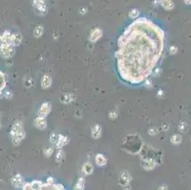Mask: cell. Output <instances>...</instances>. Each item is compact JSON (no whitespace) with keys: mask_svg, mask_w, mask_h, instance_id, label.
Returning a JSON list of instances; mask_svg holds the SVG:
<instances>
[{"mask_svg":"<svg viewBox=\"0 0 191 190\" xmlns=\"http://www.w3.org/2000/svg\"><path fill=\"white\" fill-rule=\"evenodd\" d=\"M110 119H111V120H113V119H116L117 118V112L115 111V110H112V111H110Z\"/></svg>","mask_w":191,"mask_h":190,"instance_id":"cell-37","label":"cell"},{"mask_svg":"<svg viewBox=\"0 0 191 190\" xmlns=\"http://www.w3.org/2000/svg\"><path fill=\"white\" fill-rule=\"evenodd\" d=\"M186 128H187V126H186V124H185V123H181V124H180V125H179V130L181 131V132H185Z\"/></svg>","mask_w":191,"mask_h":190,"instance_id":"cell-36","label":"cell"},{"mask_svg":"<svg viewBox=\"0 0 191 190\" xmlns=\"http://www.w3.org/2000/svg\"><path fill=\"white\" fill-rule=\"evenodd\" d=\"M144 85H145V88H152L153 87V83H152V81L151 80H149V79H147L145 81V83H144Z\"/></svg>","mask_w":191,"mask_h":190,"instance_id":"cell-35","label":"cell"},{"mask_svg":"<svg viewBox=\"0 0 191 190\" xmlns=\"http://www.w3.org/2000/svg\"><path fill=\"white\" fill-rule=\"evenodd\" d=\"M21 131H23V128H22V122L19 121V120H17V121L15 122V123H13V125H12V128L10 130L11 138L13 137V136H15V135H17L18 133H20Z\"/></svg>","mask_w":191,"mask_h":190,"instance_id":"cell-10","label":"cell"},{"mask_svg":"<svg viewBox=\"0 0 191 190\" xmlns=\"http://www.w3.org/2000/svg\"><path fill=\"white\" fill-rule=\"evenodd\" d=\"M22 190H33L31 185V182H26L24 183L23 186H22Z\"/></svg>","mask_w":191,"mask_h":190,"instance_id":"cell-33","label":"cell"},{"mask_svg":"<svg viewBox=\"0 0 191 190\" xmlns=\"http://www.w3.org/2000/svg\"><path fill=\"white\" fill-rule=\"evenodd\" d=\"M147 132L150 136H155V135H157L159 133V129H158V128H156V126H152V128L148 129Z\"/></svg>","mask_w":191,"mask_h":190,"instance_id":"cell-30","label":"cell"},{"mask_svg":"<svg viewBox=\"0 0 191 190\" xmlns=\"http://www.w3.org/2000/svg\"><path fill=\"white\" fill-rule=\"evenodd\" d=\"M52 79L49 74H45L42 77V81H41V88L43 89H47L52 86Z\"/></svg>","mask_w":191,"mask_h":190,"instance_id":"cell-13","label":"cell"},{"mask_svg":"<svg viewBox=\"0 0 191 190\" xmlns=\"http://www.w3.org/2000/svg\"><path fill=\"white\" fill-rule=\"evenodd\" d=\"M131 181H132L131 175L127 172L126 170H124L120 173L119 179H118V183H119L121 187L124 190H131V185H130Z\"/></svg>","mask_w":191,"mask_h":190,"instance_id":"cell-2","label":"cell"},{"mask_svg":"<svg viewBox=\"0 0 191 190\" xmlns=\"http://www.w3.org/2000/svg\"><path fill=\"white\" fill-rule=\"evenodd\" d=\"M43 183H44V182L41 180H33L31 182V185L33 190H39L41 188V186L43 185Z\"/></svg>","mask_w":191,"mask_h":190,"instance_id":"cell-26","label":"cell"},{"mask_svg":"<svg viewBox=\"0 0 191 190\" xmlns=\"http://www.w3.org/2000/svg\"><path fill=\"white\" fill-rule=\"evenodd\" d=\"M95 162H96V165L98 166H105L107 165V160L104 154H100V153H98V154H96V156H95Z\"/></svg>","mask_w":191,"mask_h":190,"instance_id":"cell-16","label":"cell"},{"mask_svg":"<svg viewBox=\"0 0 191 190\" xmlns=\"http://www.w3.org/2000/svg\"><path fill=\"white\" fill-rule=\"evenodd\" d=\"M33 125L36 128H38L40 130H43L47 128V119L46 117H42L37 115L33 120Z\"/></svg>","mask_w":191,"mask_h":190,"instance_id":"cell-6","label":"cell"},{"mask_svg":"<svg viewBox=\"0 0 191 190\" xmlns=\"http://www.w3.org/2000/svg\"><path fill=\"white\" fill-rule=\"evenodd\" d=\"M52 111V105L49 102H44L42 105L40 106L38 110V115L42 117H47Z\"/></svg>","mask_w":191,"mask_h":190,"instance_id":"cell-5","label":"cell"},{"mask_svg":"<svg viewBox=\"0 0 191 190\" xmlns=\"http://www.w3.org/2000/svg\"><path fill=\"white\" fill-rule=\"evenodd\" d=\"M168 52H169V54H171V55H174V54L178 52V48L174 46V45H172V46H170L169 49H168Z\"/></svg>","mask_w":191,"mask_h":190,"instance_id":"cell-32","label":"cell"},{"mask_svg":"<svg viewBox=\"0 0 191 190\" xmlns=\"http://www.w3.org/2000/svg\"><path fill=\"white\" fill-rule=\"evenodd\" d=\"M46 183H49V184H54V183H55V180H54L52 177H49L46 180Z\"/></svg>","mask_w":191,"mask_h":190,"instance_id":"cell-39","label":"cell"},{"mask_svg":"<svg viewBox=\"0 0 191 190\" xmlns=\"http://www.w3.org/2000/svg\"><path fill=\"white\" fill-rule=\"evenodd\" d=\"M184 3L186 5H191V1H184Z\"/></svg>","mask_w":191,"mask_h":190,"instance_id":"cell-44","label":"cell"},{"mask_svg":"<svg viewBox=\"0 0 191 190\" xmlns=\"http://www.w3.org/2000/svg\"><path fill=\"white\" fill-rule=\"evenodd\" d=\"M182 141H183V137L180 134H174L170 138V143L173 144H180Z\"/></svg>","mask_w":191,"mask_h":190,"instance_id":"cell-25","label":"cell"},{"mask_svg":"<svg viewBox=\"0 0 191 190\" xmlns=\"http://www.w3.org/2000/svg\"><path fill=\"white\" fill-rule=\"evenodd\" d=\"M161 72H162V69H161V67H156V69L153 70L152 75L155 76V77H157V76H159V75L161 74Z\"/></svg>","mask_w":191,"mask_h":190,"instance_id":"cell-34","label":"cell"},{"mask_svg":"<svg viewBox=\"0 0 191 190\" xmlns=\"http://www.w3.org/2000/svg\"><path fill=\"white\" fill-rule=\"evenodd\" d=\"M102 35H103V30L100 28H95L92 30V33H90L89 40L92 43H95L102 37Z\"/></svg>","mask_w":191,"mask_h":190,"instance_id":"cell-8","label":"cell"},{"mask_svg":"<svg viewBox=\"0 0 191 190\" xmlns=\"http://www.w3.org/2000/svg\"><path fill=\"white\" fill-rule=\"evenodd\" d=\"M33 7L36 15H46L48 13V4L43 0H34V1H33Z\"/></svg>","mask_w":191,"mask_h":190,"instance_id":"cell-3","label":"cell"},{"mask_svg":"<svg viewBox=\"0 0 191 190\" xmlns=\"http://www.w3.org/2000/svg\"><path fill=\"white\" fill-rule=\"evenodd\" d=\"M102 136V126L95 124L92 128V137L93 139H99Z\"/></svg>","mask_w":191,"mask_h":190,"instance_id":"cell-14","label":"cell"},{"mask_svg":"<svg viewBox=\"0 0 191 190\" xmlns=\"http://www.w3.org/2000/svg\"><path fill=\"white\" fill-rule=\"evenodd\" d=\"M0 117H1V116H0ZM1 126H2L1 125V119H0V128H1Z\"/></svg>","mask_w":191,"mask_h":190,"instance_id":"cell-45","label":"cell"},{"mask_svg":"<svg viewBox=\"0 0 191 190\" xmlns=\"http://www.w3.org/2000/svg\"><path fill=\"white\" fill-rule=\"evenodd\" d=\"M65 158H66L65 151H64L63 149H59L55 154V162H57V164H60V162H62L64 161Z\"/></svg>","mask_w":191,"mask_h":190,"instance_id":"cell-24","label":"cell"},{"mask_svg":"<svg viewBox=\"0 0 191 190\" xmlns=\"http://www.w3.org/2000/svg\"><path fill=\"white\" fill-rule=\"evenodd\" d=\"M142 167L145 170H152L157 166V162L154 161L151 158H145V159L142 160V164H141Z\"/></svg>","mask_w":191,"mask_h":190,"instance_id":"cell-7","label":"cell"},{"mask_svg":"<svg viewBox=\"0 0 191 190\" xmlns=\"http://www.w3.org/2000/svg\"><path fill=\"white\" fill-rule=\"evenodd\" d=\"M82 172L85 175H90L93 172V165L90 162H86L82 166Z\"/></svg>","mask_w":191,"mask_h":190,"instance_id":"cell-21","label":"cell"},{"mask_svg":"<svg viewBox=\"0 0 191 190\" xmlns=\"http://www.w3.org/2000/svg\"><path fill=\"white\" fill-rule=\"evenodd\" d=\"M44 30H45V29H44V26H43L42 24L36 26L35 29H34V30H33V35H34V37H36V38L41 37V36H42L43 33H44Z\"/></svg>","mask_w":191,"mask_h":190,"instance_id":"cell-23","label":"cell"},{"mask_svg":"<svg viewBox=\"0 0 191 190\" xmlns=\"http://www.w3.org/2000/svg\"><path fill=\"white\" fill-rule=\"evenodd\" d=\"M58 138H59V134L52 132L51 135H49V141H51V144H53V146H55L57 141H58Z\"/></svg>","mask_w":191,"mask_h":190,"instance_id":"cell-28","label":"cell"},{"mask_svg":"<svg viewBox=\"0 0 191 190\" xmlns=\"http://www.w3.org/2000/svg\"><path fill=\"white\" fill-rule=\"evenodd\" d=\"M26 137V133H25V131H21L20 133H18L17 135H15V136H13L12 137V144H13V146H18L21 141L23 139H25Z\"/></svg>","mask_w":191,"mask_h":190,"instance_id":"cell-17","label":"cell"},{"mask_svg":"<svg viewBox=\"0 0 191 190\" xmlns=\"http://www.w3.org/2000/svg\"><path fill=\"white\" fill-rule=\"evenodd\" d=\"M163 90H162V89H159V90H158V92H157L158 97H159V98L163 97Z\"/></svg>","mask_w":191,"mask_h":190,"instance_id":"cell-41","label":"cell"},{"mask_svg":"<svg viewBox=\"0 0 191 190\" xmlns=\"http://www.w3.org/2000/svg\"><path fill=\"white\" fill-rule=\"evenodd\" d=\"M22 39H23V36L21 33H12V47H17L19 46L22 42Z\"/></svg>","mask_w":191,"mask_h":190,"instance_id":"cell-15","label":"cell"},{"mask_svg":"<svg viewBox=\"0 0 191 190\" xmlns=\"http://www.w3.org/2000/svg\"><path fill=\"white\" fill-rule=\"evenodd\" d=\"M160 5L165 9L166 11H171L174 9V2L170 1V0H163V1H160Z\"/></svg>","mask_w":191,"mask_h":190,"instance_id":"cell-19","label":"cell"},{"mask_svg":"<svg viewBox=\"0 0 191 190\" xmlns=\"http://www.w3.org/2000/svg\"><path fill=\"white\" fill-rule=\"evenodd\" d=\"M52 152H53V147L52 146L44 149V155L46 157H51V155L52 154Z\"/></svg>","mask_w":191,"mask_h":190,"instance_id":"cell-31","label":"cell"},{"mask_svg":"<svg viewBox=\"0 0 191 190\" xmlns=\"http://www.w3.org/2000/svg\"><path fill=\"white\" fill-rule=\"evenodd\" d=\"M163 129L165 130V131H167L168 129H169V125H168L167 124H165L163 125Z\"/></svg>","mask_w":191,"mask_h":190,"instance_id":"cell-43","label":"cell"},{"mask_svg":"<svg viewBox=\"0 0 191 190\" xmlns=\"http://www.w3.org/2000/svg\"><path fill=\"white\" fill-rule=\"evenodd\" d=\"M12 33L9 30H4L3 33L0 35V42L1 44L12 45Z\"/></svg>","mask_w":191,"mask_h":190,"instance_id":"cell-12","label":"cell"},{"mask_svg":"<svg viewBox=\"0 0 191 190\" xmlns=\"http://www.w3.org/2000/svg\"><path fill=\"white\" fill-rule=\"evenodd\" d=\"M5 88H6V78L3 72L0 70V97H2Z\"/></svg>","mask_w":191,"mask_h":190,"instance_id":"cell-22","label":"cell"},{"mask_svg":"<svg viewBox=\"0 0 191 190\" xmlns=\"http://www.w3.org/2000/svg\"><path fill=\"white\" fill-rule=\"evenodd\" d=\"M15 47L8 44H1L0 45V54L3 58H11L15 55Z\"/></svg>","mask_w":191,"mask_h":190,"instance_id":"cell-4","label":"cell"},{"mask_svg":"<svg viewBox=\"0 0 191 190\" xmlns=\"http://www.w3.org/2000/svg\"><path fill=\"white\" fill-rule=\"evenodd\" d=\"M117 70L122 80L131 85L144 83L155 69L165 46L163 30L141 17L134 20L118 39Z\"/></svg>","mask_w":191,"mask_h":190,"instance_id":"cell-1","label":"cell"},{"mask_svg":"<svg viewBox=\"0 0 191 190\" xmlns=\"http://www.w3.org/2000/svg\"><path fill=\"white\" fill-rule=\"evenodd\" d=\"M87 11H88L87 9L83 8V9H81V10H80V13H81V15H86V13H87Z\"/></svg>","mask_w":191,"mask_h":190,"instance_id":"cell-42","label":"cell"},{"mask_svg":"<svg viewBox=\"0 0 191 190\" xmlns=\"http://www.w3.org/2000/svg\"><path fill=\"white\" fill-rule=\"evenodd\" d=\"M3 95H4V97H5V98H11L12 93L11 90H5V92L3 93Z\"/></svg>","mask_w":191,"mask_h":190,"instance_id":"cell-38","label":"cell"},{"mask_svg":"<svg viewBox=\"0 0 191 190\" xmlns=\"http://www.w3.org/2000/svg\"><path fill=\"white\" fill-rule=\"evenodd\" d=\"M139 15H140V12H139V10H137V9H132L130 12H129V16L131 18V19H137L138 18V16H139Z\"/></svg>","mask_w":191,"mask_h":190,"instance_id":"cell-27","label":"cell"},{"mask_svg":"<svg viewBox=\"0 0 191 190\" xmlns=\"http://www.w3.org/2000/svg\"><path fill=\"white\" fill-rule=\"evenodd\" d=\"M24 85H25V87L28 88H30L33 87V78H31V77H28V76H27V77H25Z\"/></svg>","mask_w":191,"mask_h":190,"instance_id":"cell-29","label":"cell"},{"mask_svg":"<svg viewBox=\"0 0 191 190\" xmlns=\"http://www.w3.org/2000/svg\"><path fill=\"white\" fill-rule=\"evenodd\" d=\"M85 186H86V180L83 177H80L77 180L76 183L74 184L73 190H85Z\"/></svg>","mask_w":191,"mask_h":190,"instance_id":"cell-20","label":"cell"},{"mask_svg":"<svg viewBox=\"0 0 191 190\" xmlns=\"http://www.w3.org/2000/svg\"><path fill=\"white\" fill-rule=\"evenodd\" d=\"M157 190H168V186L166 184H161L160 186H159L158 188H157Z\"/></svg>","mask_w":191,"mask_h":190,"instance_id":"cell-40","label":"cell"},{"mask_svg":"<svg viewBox=\"0 0 191 190\" xmlns=\"http://www.w3.org/2000/svg\"><path fill=\"white\" fill-rule=\"evenodd\" d=\"M11 183L12 184L13 187L15 188H20L23 186L24 184V179L22 177L21 174H15V176H12V179H11Z\"/></svg>","mask_w":191,"mask_h":190,"instance_id":"cell-9","label":"cell"},{"mask_svg":"<svg viewBox=\"0 0 191 190\" xmlns=\"http://www.w3.org/2000/svg\"><path fill=\"white\" fill-rule=\"evenodd\" d=\"M70 142V139L68 136H66V135H63V134H59V138H58V141L56 143V144L54 146H55V148H57L58 150L59 149H62L64 146H66V144H68Z\"/></svg>","mask_w":191,"mask_h":190,"instance_id":"cell-11","label":"cell"},{"mask_svg":"<svg viewBox=\"0 0 191 190\" xmlns=\"http://www.w3.org/2000/svg\"><path fill=\"white\" fill-rule=\"evenodd\" d=\"M74 99H75L74 94H72V93H66V94L62 95V96L60 97V101L63 104H70L72 101H74Z\"/></svg>","mask_w":191,"mask_h":190,"instance_id":"cell-18","label":"cell"}]
</instances>
